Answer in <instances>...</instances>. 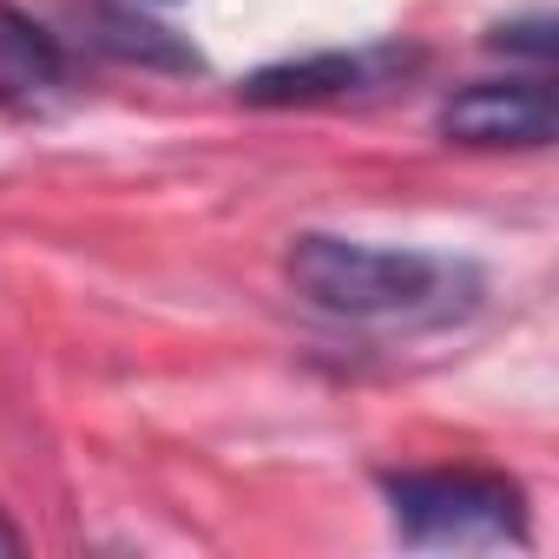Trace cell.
Listing matches in <instances>:
<instances>
[{"instance_id":"obj_1","label":"cell","mask_w":559,"mask_h":559,"mask_svg":"<svg viewBox=\"0 0 559 559\" xmlns=\"http://www.w3.org/2000/svg\"><path fill=\"white\" fill-rule=\"evenodd\" d=\"M297 297L349 323H448L480 304V270L428 250H389L336 230H304L284 257Z\"/></svg>"},{"instance_id":"obj_2","label":"cell","mask_w":559,"mask_h":559,"mask_svg":"<svg viewBox=\"0 0 559 559\" xmlns=\"http://www.w3.org/2000/svg\"><path fill=\"white\" fill-rule=\"evenodd\" d=\"M382 493L408 546H454V552L526 546V493L507 474H480V467L389 474Z\"/></svg>"},{"instance_id":"obj_3","label":"cell","mask_w":559,"mask_h":559,"mask_svg":"<svg viewBox=\"0 0 559 559\" xmlns=\"http://www.w3.org/2000/svg\"><path fill=\"white\" fill-rule=\"evenodd\" d=\"M441 139L474 145V152H539L559 132V99L546 73L533 80H474L441 106Z\"/></svg>"},{"instance_id":"obj_4","label":"cell","mask_w":559,"mask_h":559,"mask_svg":"<svg viewBox=\"0 0 559 559\" xmlns=\"http://www.w3.org/2000/svg\"><path fill=\"white\" fill-rule=\"evenodd\" d=\"M67 47L21 8H8L0 0V106L34 119V112H53L67 99Z\"/></svg>"},{"instance_id":"obj_5","label":"cell","mask_w":559,"mask_h":559,"mask_svg":"<svg viewBox=\"0 0 559 559\" xmlns=\"http://www.w3.org/2000/svg\"><path fill=\"white\" fill-rule=\"evenodd\" d=\"M86 40L119 60V67H145V73H204V53L171 34L165 21L139 14V8H119V0H93L86 8Z\"/></svg>"},{"instance_id":"obj_6","label":"cell","mask_w":559,"mask_h":559,"mask_svg":"<svg viewBox=\"0 0 559 559\" xmlns=\"http://www.w3.org/2000/svg\"><path fill=\"white\" fill-rule=\"evenodd\" d=\"M369 80V60L362 53H304V60H276V67H257L237 93L250 106H317V99H343Z\"/></svg>"},{"instance_id":"obj_7","label":"cell","mask_w":559,"mask_h":559,"mask_svg":"<svg viewBox=\"0 0 559 559\" xmlns=\"http://www.w3.org/2000/svg\"><path fill=\"white\" fill-rule=\"evenodd\" d=\"M493 47H500V53H533V60H546V53H552V21H546V14H533V21L493 27Z\"/></svg>"},{"instance_id":"obj_8","label":"cell","mask_w":559,"mask_h":559,"mask_svg":"<svg viewBox=\"0 0 559 559\" xmlns=\"http://www.w3.org/2000/svg\"><path fill=\"white\" fill-rule=\"evenodd\" d=\"M21 546H27V539H21V526H14V520H8V513H0V559H14V552H21Z\"/></svg>"}]
</instances>
